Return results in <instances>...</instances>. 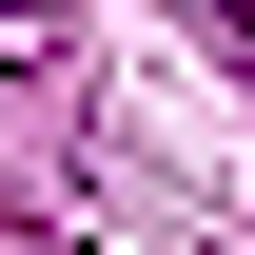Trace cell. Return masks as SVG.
Instances as JSON below:
<instances>
[{
  "label": "cell",
  "mask_w": 255,
  "mask_h": 255,
  "mask_svg": "<svg viewBox=\"0 0 255 255\" xmlns=\"http://www.w3.org/2000/svg\"><path fill=\"white\" fill-rule=\"evenodd\" d=\"M177 20H216V39H236V79H255V0H177Z\"/></svg>",
  "instance_id": "obj_2"
},
{
  "label": "cell",
  "mask_w": 255,
  "mask_h": 255,
  "mask_svg": "<svg viewBox=\"0 0 255 255\" xmlns=\"http://www.w3.org/2000/svg\"><path fill=\"white\" fill-rule=\"evenodd\" d=\"M59 39H79V20H59V0H0V59H20V79H39V59H59Z\"/></svg>",
  "instance_id": "obj_1"
}]
</instances>
